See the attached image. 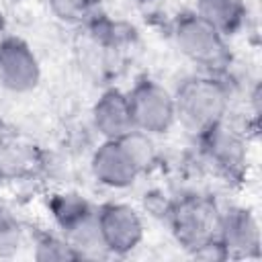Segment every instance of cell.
Masks as SVG:
<instances>
[{"mask_svg": "<svg viewBox=\"0 0 262 262\" xmlns=\"http://www.w3.org/2000/svg\"><path fill=\"white\" fill-rule=\"evenodd\" d=\"M199 139L203 141L209 160L215 162V166H219L221 170L237 172L244 166V158H246L244 141L233 129L225 127L223 121L213 129H209L207 133H203Z\"/></svg>", "mask_w": 262, "mask_h": 262, "instance_id": "8fae6325", "label": "cell"}, {"mask_svg": "<svg viewBox=\"0 0 262 262\" xmlns=\"http://www.w3.org/2000/svg\"><path fill=\"white\" fill-rule=\"evenodd\" d=\"M39 166V151L29 141H23L18 137H8L0 141V176L25 178L35 174Z\"/></svg>", "mask_w": 262, "mask_h": 262, "instance_id": "7c38bea8", "label": "cell"}, {"mask_svg": "<svg viewBox=\"0 0 262 262\" xmlns=\"http://www.w3.org/2000/svg\"><path fill=\"white\" fill-rule=\"evenodd\" d=\"M41 82V63L31 45L20 37L0 39V86L14 94H27Z\"/></svg>", "mask_w": 262, "mask_h": 262, "instance_id": "52a82bcc", "label": "cell"}, {"mask_svg": "<svg viewBox=\"0 0 262 262\" xmlns=\"http://www.w3.org/2000/svg\"><path fill=\"white\" fill-rule=\"evenodd\" d=\"M172 39L186 59L205 70L213 72L225 66L229 59L225 35L203 16H199L194 10L178 14L172 27Z\"/></svg>", "mask_w": 262, "mask_h": 262, "instance_id": "3957f363", "label": "cell"}, {"mask_svg": "<svg viewBox=\"0 0 262 262\" xmlns=\"http://www.w3.org/2000/svg\"><path fill=\"white\" fill-rule=\"evenodd\" d=\"M154 135L145 133V131H139V129H133L129 131L127 135H123L119 141L123 143V147L127 149V154L131 156V160L135 162V166L139 168V172H147L156 160H158V149H156V143L151 139Z\"/></svg>", "mask_w": 262, "mask_h": 262, "instance_id": "5bb4252c", "label": "cell"}, {"mask_svg": "<svg viewBox=\"0 0 262 262\" xmlns=\"http://www.w3.org/2000/svg\"><path fill=\"white\" fill-rule=\"evenodd\" d=\"M194 12L227 37L244 27L248 8L244 0H196Z\"/></svg>", "mask_w": 262, "mask_h": 262, "instance_id": "4fadbf2b", "label": "cell"}, {"mask_svg": "<svg viewBox=\"0 0 262 262\" xmlns=\"http://www.w3.org/2000/svg\"><path fill=\"white\" fill-rule=\"evenodd\" d=\"M35 258L49 262V260H80V254L63 235H41L35 244Z\"/></svg>", "mask_w": 262, "mask_h": 262, "instance_id": "2e32d148", "label": "cell"}, {"mask_svg": "<svg viewBox=\"0 0 262 262\" xmlns=\"http://www.w3.org/2000/svg\"><path fill=\"white\" fill-rule=\"evenodd\" d=\"M217 242L225 258H252L260 252V225L256 215L246 207H231L221 213Z\"/></svg>", "mask_w": 262, "mask_h": 262, "instance_id": "ba28073f", "label": "cell"}, {"mask_svg": "<svg viewBox=\"0 0 262 262\" xmlns=\"http://www.w3.org/2000/svg\"><path fill=\"white\" fill-rule=\"evenodd\" d=\"M133 127L149 135H162L176 123L174 94L151 78H141L127 92Z\"/></svg>", "mask_w": 262, "mask_h": 262, "instance_id": "5b68a950", "label": "cell"}, {"mask_svg": "<svg viewBox=\"0 0 262 262\" xmlns=\"http://www.w3.org/2000/svg\"><path fill=\"white\" fill-rule=\"evenodd\" d=\"M51 12L63 23H82L90 16L96 0H47Z\"/></svg>", "mask_w": 262, "mask_h": 262, "instance_id": "e0dca14e", "label": "cell"}, {"mask_svg": "<svg viewBox=\"0 0 262 262\" xmlns=\"http://www.w3.org/2000/svg\"><path fill=\"white\" fill-rule=\"evenodd\" d=\"M47 205L61 235L74 246L80 258H96L106 254L98 233L96 207L84 194L55 192Z\"/></svg>", "mask_w": 262, "mask_h": 262, "instance_id": "7a4b0ae2", "label": "cell"}, {"mask_svg": "<svg viewBox=\"0 0 262 262\" xmlns=\"http://www.w3.org/2000/svg\"><path fill=\"white\" fill-rule=\"evenodd\" d=\"M90 170L98 184L106 188H129L141 174L119 139H102L90 158Z\"/></svg>", "mask_w": 262, "mask_h": 262, "instance_id": "9c48e42d", "label": "cell"}, {"mask_svg": "<svg viewBox=\"0 0 262 262\" xmlns=\"http://www.w3.org/2000/svg\"><path fill=\"white\" fill-rule=\"evenodd\" d=\"M25 242V231L16 215L0 203V258L14 256Z\"/></svg>", "mask_w": 262, "mask_h": 262, "instance_id": "9a60e30c", "label": "cell"}, {"mask_svg": "<svg viewBox=\"0 0 262 262\" xmlns=\"http://www.w3.org/2000/svg\"><path fill=\"white\" fill-rule=\"evenodd\" d=\"M221 211L207 196H184L170 211L172 231L180 246L196 254L201 248L217 239Z\"/></svg>", "mask_w": 262, "mask_h": 262, "instance_id": "277c9868", "label": "cell"}, {"mask_svg": "<svg viewBox=\"0 0 262 262\" xmlns=\"http://www.w3.org/2000/svg\"><path fill=\"white\" fill-rule=\"evenodd\" d=\"M92 127L102 139H121L133 131V117L127 92L119 88L104 90L92 106Z\"/></svg>", "mask_w": 262, "mask_h": 262, "instance_id": "30bf717a", "label": "cell"}, {"mask_svg": "<svg viewBox=\"0 0 262 262\" xmlns=\"http://www.w3.org/2000/svg\"><path fill=\"white\" fill-rule=\"evenodd\" d=\"M96 223L106 254L115 256L133 252L145 233L141 215L127 203H104L96 207Z\"/></svg>", "mask_w": 262, "mask_h": 262, "instance_id": "8992f818", "label": "cell"}, {"mask_svg": "<svg viewBox=\"0 0 262 262\" xmlns=\"http://www.w3.org/2000/svg\"><path fill=\"white\" fill-rule=\"evenodd\" d=\"M174 106L176 121L192 135L201 137L221 121L229 106V90L213 74L190 76L176 88Z\"/></svg>", "mask_w": 262, "mask_h": 262, "instance_id": "6da1fadb", "label": "cell"}]
</instances>
